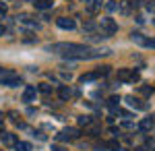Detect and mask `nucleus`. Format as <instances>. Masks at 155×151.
Segmentation results:
<instances>
[{
    "label": "nucleus",
    "instance_id": "nucleus-1",
    "mask_svg": "<svg viewBox=\"0 0 155 151\" xmlns=\"http://www.w3.org/2000/svg\"><path fill=\"white\" fill-rule=\"evenodd\" d=\"M99 29H101V37H110V35H114L118 31V25L114 19H110V17H104L101 21H99Z\"/></svg>",
    "mask_w": 155,
    "mask_h": 151
},
{
    "label": "nucleus",
    "instance_id": "nucleus-2",
    "mask_svg": "<svg viewBox=\"0 0 155 151\" xmlns=\"http://www.w3.org/2000/svg\"><path fill=\"white\" fill-rule=\"evenodd\" d=\"M118 81L134 83V81H139V72L137 70H130V69H120L118 70Z\"/></svg>",
    "mask_w": 155,
    "mask_h": 151
},
{
    "label": "nucleus",
    "instance_id": "nucleus-3",
    "mask_svg": "<svg viewBox=\"0 0 155 151\" xmlns=\"http://www.w3.org/2000/svg\"><path fill=\"white\" fill-rule=\"evenodd\" d=\"M79 128H64V130H60L58 135H56V139L58 141H74L79 139Z\"/></svg>",
    "mask_w": 155,
    "mask_h": 151
},
{
    "label": "nucleus",
    "instance_id": "nucleus-4",
    "mask_svg": "<svg viewBox=\"0 0 155 151\" xmlns=\"http://www.w3.org/2000/svg\"><path fill=\"white\" fill-rule=\"evenodd\" d=\"M124 102L130 106V108H134V110H145V108H147V104H143V102H141L139 97H134V95H126Z\"/></svg>",
    "mask_w": 155,
    "mask_h": 151
},
{
    "label": "nucleus",
    "instance_id": "nucleus-5",
    "mask_svg": "<svg viewBox=\"0 0 155 151\" xmlns=\"http://www.w3.org/2000/svg\"><path fill=\"white\" fill-rule=\"evenodd\" d=\"M56 25H58L60 29H74V27H77V23H74L72 19H68V17H60V19H56Z\"/></svg>",
    "mask_w": 155,
    "mask_h": 151
},
{
    "label": "nucleus",
    "instance_id": "nucleus-6",
    "mask_svg": "<svg viewBox=\"0 0 155 151\" xmlns=\"http://www.w3.org/2000/svg\"><path fill=\"white\" fill-rule=\"evenodd\" d=\"M33 99H35V87H33V85H27L25 91H23V102L29 104V102H33Z\"/></svg>",
    "mask_w": 155,
    "mask_h": 151
},
{
    "label": "nucleus",
    "instance_id": "nucleus-7",
    "mask_svg": "<svg viewBox=\"0 0 155 151\" xmlns=\"http://www.w3.org/2000/svg\"><path fill=\"white\" fill-rule=\"evenodd\" d=\"M17 135H12V133H2V143L6 145V147H15V143H17Z\"/></svg>",
    "mask_w": 155,
    "mask_h": 151
},
{
    "label": "nucleus",
    "instance_id": "nucleus-8",
    "mask_svg": "<svg viewBox=\"0 0 155 151\" xmlns=\"http://www.w3.org/2000/svg\"><path fill=\"white\" fill-rule=\"evenodd\" d=\"M151 128H155L153 120H151V118H143V120H141V124H139V130H143V133H149Z\"/></svg>",
    "mask_w": 155,
    "mask_h": 151
},
{
    "label": "nucleus",
    "instance_id": "nucleus-9",
    "mask_svg": "<svg viewBox=\"0 0 155 151\" xmlns=\"http://www.w3.org/2000/svg\"><path fill=\"white\" fill-rule=\"evenodd\" d=\"M58 95H60V99H62V102H68V99H71V95H72L71 87H66V85H62V87L58 89Z\"/></svg>",
    "mask_w": 155,
    "mask_h": 151
},
{
    "label": "nucleus",
    "instance_id": "nucleus-10",
    "mask_svg": "<svg viewBox=\"0 0 155 151\" xmlns=\"http://www.w3.org/2000/svg\"><path fill=\"white\" fill-rule=\"evenodd\" d=\"M33 4H35V8H39V11H48V8H52V0H35Z\"/></svg>",
    "mask_w": 155,
    "mask_h": 151
},
{
    "label": "nucleus",
    "instance_id": "nucleus-11",
    "mask_svg": "<svg viewBox=\"0 0 155 151\" xmlns=\"http://www.w3.org/2000/svg\"><path fill=\"white\" fill-rule=\"evenodd\" d=\"M95 79H99V75H97V70H93V72H87V75H83L79 81H81V83H91V81H95Z\"/></svg>",
    "mask_w": 155,
    "mask_h": 151
},
{
    "label": "nucleus",
    "instance_id": "nucleus-12",
    "mask_svg": "<svg viewBox=\"0 0 155 151\" xmlns=\"http://www.w3.org/2000/svg\"><path fill=\"white\" fill-rule=\"evenodd\" d=\"M132 42H134V44H139V46H143V48H145V42H147V37H145L143 33H132Z\"/></svg>",
    "mask_w": 155,
    "mask_h": 151
},
{
    "label": "nucleus",
    "instance_id": "nucleus-13",
    "mask_svg": "<svg viewBox=\"0 0 155 151\" xmlns=\"http://www.w3.org/2000/svg\"><path fill=\"white\" fill-rule=\"evenodd\" d=\"M2 85H6V87H19V85H21V79H19V77H12V79L2 81Z\"/></svg>",
    "mask_w": 155,
    "mask_h": 151
},
{
    "label": "nucleus",
    "instance_id": "nucleus-14",
    "mask_svg": "<svg viewBox=\"0 0 155 151\" xmlns=\"http://www.w3.org/2000/svg\"><path fill=\"white\" fill-rule=\"evenodd\" d=\"M15 151H31V145H29V143L17 141V143H15Z\"/></svg>",
    "mask_w": 155,
    "mask_h": 151
},
{
    "label": "nucleus",
    "instance_id": "nucleus-15",
    "mask_svg": "<svg viewBox=\"0 0 155 151\" xmlns=\"http://www.w3.org/2000/svg\"><path fill=\"white\" fill-rule=\"evenodd\" d=\"M118 11L122 15H128L130 12V2H118Z\"/></svg>",
    "mask_w": 155,
    "mask_h": 151
},
{
    "label": "nucleus",
    "instance_id": "nucleus-16",
    "mask_svg": "<svg viewBox=\"0 0 155 151\" xmlns=\"http://www.w3.org/2000/svg\"><path fill=\"white\" fill-rule=\"evenodd\" d=\"M101 147H107V149H112V151H120V145H118V141H107V143H104Z\"/></svg>",
    "mask_w": 155,
    "mask_h": 151
},
{
    "label": "nucleus",
    "instance_id": "nucleus-17",
    "mask_svg": "<svg viewBox=\"0 0 155 151\" xmlns=\"http://www.w3.org/2000/svg\"><path fill=\"white\" fill-rule=\"evenodd\" d=\"M118 102H120V97H110V99H107V106L112 108V112L118 110Z\"/></svg>",
    "mask_w": 155,
    "mask_h": 151
},
{
    "label": "nucleus",
    "instance_id": "nucleus-18",
    "mask_svg": "<svg viewBox=\"0 0 155 151\" xmlns=\"http://www.w3.org/2000/svg\"><path fill=\"white\" fill-rule=\"evenodd\" d=\"M106 8L110 12H116V11H118V2H116V0H110V2L106 4Z\"/></svg>",
    "mask_w": 155,
    "mask_h": 151
},
{
    "label": "nucleus",
    "instance_id": "nucleus-19",
    "mask_svg": "<svg viewBox=\"0 0 155 151\" xmlns=\"http://www.w3.org/2000/svg\"><path fill=\"white\" fill-rule=\"evenodd\" d=\"M41 93H50L52 91V85H48V83H39V87H37Z\"/></svg>",
    "mask_w": 155,
    "mask_h": 151
},
{
    "label": "nucleus",
    "instance_id": "nucleus-20",
    "mask_svg": "<svg viewBox=\"0 0 155 151\" xmlns=\"http://www.w3.org/2000/svg\"><path fill=\"white\" fill-rule=\"evenodd\" d=\"M141 93H143V95H151V93H153V87H149V85H141Z\"/></svg>",
    "mask_w": 155,
    "mask_h": 151
},
{
    "label": "nucleus",
    "instance_id": "nucleus-21",
    "mask_svg": "<svg viewBox=\"0 0 155 151\" xmlns=\"http://www.w3.org/2000/svg\"><path fill=\"white\" fill-rule=\"evenodd\" d=\"M79 124H83V126L91 124V116H81V118H79Z\"/></svg>",
    "mask_w": 155,
    "mask_h": 151
},
{
    "label": "nucleus",
    "instance_id": "nucleus-22",
    "mask_svg": "<svg viewBox=\"0 0 155 151\" xmlns=\"http://www.w3.org/2000/svg\"><path fill=\"white\" fill-rule=\"evenodd\" d=\"M145 8H147L149 12H155V0H149V2L145 4Z\"/></svg>",
    "mask_w": 155,
    "mask_h": 151
},
{
    "label": "nucleus",
    "instance_id": "nucleus-23",
    "mask_svg": "<svg viewBox=\"0 0 155 151\" xmlns=\"http://www.w3.org/2000/svg\"><path fill=\"white\" fill-rule=\"evenodd\" d=\"M6 11H8V6H6L4 2H0V19H2V17L6 15Z\"/></svg>",
    "mask_w": 155,
    "mask_h": 151
},
{
    "label": "nucleus",
    "instance_id": "nucleus-24",
    "mask_svg": "<svg viewBox=\"0 0 155 151\" xmlns=\"http://www.w3.org/2000/svg\"><path fill=\"white\" fill-rule=\"evenodd\" d=\"M145 48H155V37H153V39H149V37H147V42H145Z\"/></svg>",
    "mask_w": 155,
    "mask_h": 151
},
{
    "label": "nucleus",
    "instance_id": "nucleus-25",
    "mask_svg": "<svg viewBox=\"0 0 155 151\" xmlns=\"http://www.w3.org/2000/svg\"><path fill=\"white\" fill-rule=\"evenodd\" d=\"M147 149H153L155 151V139H147Z\"/></svg>",
    "mask_w": 155,
    "mask_h": 151
},
{
    "label": "nucleus",
    "instance_id": "nucleus-26",
    "mask_svg": "<svg viewBox=\"0 0 155 151\" xmlns=\"http://www.w3.org/2000/svg\"><path fill=\"white\" fill-rule=\"evenodd\" d=\"M35 137H37V139H39V141H46V135H44L41 130H37V133H35Z\"/></svg>",
    "mask_w": 155,
    "mask_h": 151
},
{
    "label": "nucleus",
    "instance_id": "nucleus-27",
    "mask_svg": "<svg viewBox=\"0 0 155 151\" xmlns=\"http://www.w3.org/2000/svg\"><path fill=\"white\" fill-rule=\"evenodd\" d=\"M52 151H64V147H60V145H52Z\"/></svg>",
    "mask_w": 155,
    "mask_h": 151
},
{
    "label": "nucleus",
    "instance_id": "nucleus-28",
    "mask_svg": "<svg viewBox=\"0 0 155 151\" xmlns=\"http://www.w3.org/2000/svg\"><path fill=\"white\" fill-rule=\"evenodd\" d=\"M2 128H4V122H2V114H0V135H2Z\"/></svg>",
    "mask_w": 155,
    "mask_h": 151
},
{
    "label": "nucleus",
    "instance_id": "nucleus-29",
    "mask_svg": "<svg viewBox=\"0 0 155 151\" xmlns=\"http://www.w3.org/2000/svg\"><path fill=\"white\" fill-rule=\"evenodd\" d=\"M134 151H147V147H137Z\"/></svg>",
    "mask_w": 155,
    "mask_h": 151
},
{
    "label": "nucleus",
    "instance_id": "nucleus-30",
    "mask_svg": "<svg viewBox=\"0 0 155 151\" xmlns=\"http://www.w3.org/2000/svg\"><path fill=\"white\" fill-rule=\"evenodd\" d=\"M4 31H6V29H4V27L0 25V35H4Z\"/></svg>",
    "mask_w": 155,
    "mask_h": 151
},
{
    "label": "nucleus",
    "instance_id": "nucleus-31",
    "mask_svg": "<svg viewBox=\"0 0 155 151\" xmlns=\"http://www.w3.org/2000/svg\"><path fill=\"white\" fill-rule=\"evenodd\" d=\"M2 75H4V69H2V66H0V77H2Z\"/></svg>",
    "mask_w": 155,
    "mask_h": 151
},
{
    "label": "nucleus",
    "instance_id": "nucleus-32",
    "mask_svg": "<svg viewBox=\"0 0 155 151\" xmlns=\"http://www.w3.org/2000/svg\"><path fill=\"white\" fill-rule=\"evenodd\" d=\"M81 2H93V0H81Z\"/></svg>",
    "mask_w": 155,
    "mask_h": 151
},
{
    "label": "nucleus",
    "instance_id": "nucleus-33",
    "mask_svg": "<svg viewBox=\"0 0 155 151\" xmlns=\"http://www.w3.org/2000/svg\"><path fill=\"white\" fill-rule=\"evenodd\" d=\"M29 2H33V0H29Z\"/></svg>",
    "mask_w": 155,
    "mask_h": 151
},
{
    "label": "nucleus",
    "instance_id": "nucleus-34",
    "mask_svg": "<svg viewBox=\"0 0 155 151\" xmlns=\"http://www.w3.org/2000/svg\"><path fill=\"white\" fill-rule=\"evenodd\" d=\"M153 23H155V21H153Z\"/></svg>",
    "mask_w": 155,
    "mask_h": 151
}]
</instances>
